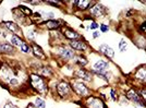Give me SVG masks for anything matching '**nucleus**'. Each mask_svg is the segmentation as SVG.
Returning a JSON list of instances; mask_svg holds the SVG:
<instances>
[{
	"instance_id": "f257e3e1",
	"label": "nucleus",
	"mask_w": 146,
	"mask_h": 108,
	"mask_svg": "<svg viewBox=\"0 0 146 108\" xmlns=\"http://www.w3.org/2000/svg\"><path fill=\"white\" fill-rule=\"evenodd\" d=\"M27 83H29L27 85L34 92H36L42 96H47L49 92V84L45 78L40 77L37 73H31L29 74Z\"/></svg>"
},
{
	"instance_id": "f03ea898",
	"label": "nucleus",
	"mask_w": 146,
	"mask_h": 108,
	"mask_svg": "<svg viewBox=\"0 0 146 108\" xmlns=\"http://www.w3.org/2000/svg\"><path fill=\"white\" fill-rule=\"evenodd\" d=\"M17 77H18V74L15 71V68L9 66L7 63H1L0 65V84H1L2 87H5L7 90V84L9 83L12 79L17 78Z\"/></svg>"
},
{
	"instance_id": "7ed1b4c3",
	"label": "nucleus",
	"mask_w": 146,
	"mask_h": 108,
	"mask_svg": "<svg viewBox=\"0 0 146 108\" xmlns=\"http://www.w3.org/2000/svg\"><path fill=\"white\" fill-rule=\"evenodd\" d=\"M70 84H71L72 91L76 95H79L80 97H86L87 98L88 96H91L90 89L82 81H72Z\"/></svg>"
},
{
	"instance_id": "20e7f679",
	"label": "nucleus",
	"mask_w": 146,
	"mask_h": 108,
	"mask_svg": "<svg viewBox=\"0 0 146 108\" xmlns=\"http://www.w3.org/2000/svg\"><path fill=\"white\" fill-rule=\"evenodd\" d=\"M56 91H57V95L59 96L60 98H68L73 93L71 84L67 82V81H64V80L60 81L59 83L57 84Z\"/></svg>"
},
{
	"instance_id": "39448f33",
	"label": "nucleus",
	"mask_w": 146,
	"mask_h": 108,
	"mask_svg": "<svg viewBox=\"0 0 146 108\" xmlns=\"http://www.w3.org/2000/svg\"><path fill=\"white\" fill-rule=\"evenodd\" d=\"M85 108H107L106 104L97 96H88L84 102Z\"/></svg>"
},
{
	"instance_id": "423d86ee",
	"label": "nucleus",
	"mask_w": 146,
	"mask_h": 108,
	"mask_svg": "<svg viewBox=\"0 0 146 108\" xmlns=\"http://www.w3.org/2000/svg\"><path fill=\"white\" fill-rule=\"evenodd\" d=\"M57 49H58V55H59V57L62 58L63 60L74 59V50L71 49L70 47L60 46V47H58Z\"/></svg>"
},
{
	"instance_id": "0eeeda50",
	"label": "nucleus",
	"mask_w": 146,
	"mask_h": 108,
	"mask_svg": "<svg viewBox=\"0 0 146 108\" xmlns=\"http://www.w3.org/2000/svg\"><path fill=\"white\" fill-rule=\"evenodd\" d=\"M73 75L79 80H82V81H86V82H91L92 81V73L85 70V69H83V68H79V69L74 70Z\"/></svg>"
},
{
	"instance_id": "6e6552de",
	"label": "nucleus",
	"mask_w": 146,
	"mask_h": 108,
	"mask_svg": "<svg viewBox=\"0 0 146 108\" xmlns=\"http://www.w3.org/2000/svg\"><path fill=\"white\" fill-rule=\"evenodd\" d=\"M105 13H106V8L102 3H95L90 8V15L93 18L103 17Z\"/></svg>"
},
{
	"instance_id": "1a4fd4ad",
	"label": "nucleus",
	"mask_w": 146,
	"mask_h": 108,
	"mask_svg": "<svg viewBox=\"0 0 146 108\" xmlns=\"http://www.w3.org/2000/svg\"><path fill=\"white\" fill-rule=\"evenodd\" d=\"M127 97H128V99H130L131 102H133L134 104L139 105V106H141V107H146V103L142 101L141 96L139 95V93H137L136 91H134V90L128 91Z\"/></svg>"
},
{
	"instance_id": "9d476101",
	"label": "nucleus",
	"mask_w": 146,
	"mask_h": 108,
	"mask_svg": "<svg viewBox=\"0 0 146 108\" xmlns=\"http://www.w3.org/2000/svg\"><path fill=\"white\" fill-rule=\"evenodd\" d=\"M69 46L73 50H76V51H86L88 49V46L84 41L82 39H75V41H71L69 43Z\"/></svg>"
},
{
	"instance_id": "9b49d317",
	"label": "nucleus",
	"mask_w": 146,
	"mask_h": 108,
	"mask_svg": "<svg viewBox=\"0 0 146 108\" xmlns=\"http://www.w3.org/2000/svg\"><path fill=\"white\" fill-rule=\"evenodd\" d=\"M3 25L12 33V35H17L21 37V35L23 34L21 27H20L19 24L15 23V22H12V21H5V22H3Z\"/></svg>"
},
{
	"instance_id": "f8f14e48",
	"label": "nucleus",
	"mask_w": 146,
	"mask_h": 108,
	"mask_svg": "<svg viewBox=\"0 0 146 108\" xmlns=\"http://www.w3.org/2000/svg\"><path fill=\"white\" fill-rule=\"evenodd\" d=\"M108 68H109V63L107 61H105V60H98V61H96L94 63L92 72H95V73H105V72H107Z\"/></svg>"
},
{
	"instance_id": "ddd939ff",
	"label": "nucleus",
	"mask_w": 146,
	"mask_h": 108,
	"mask_svg": "<svg viewBox=\"0 0 146 108\" xmlns=\"http://www.w3.org/2000/svg\"><path fill=\"white\" fill-rule=\"evenodd\" d=\"M62 34L64 36V38L69 39L70 42L71 41H75V39H79L80 37H81L78 32H75L73 29H70V27H64L62 30Z\"/></svg>"
},
{
	"instance_id": "4468645a",
	"label": "nucleus",
	"mask_w": 146,
	"mask_h": 108,
	"mask_svg": "<svg viewBox=\"0 0 146 108\" xmlns=\"http://www.w3.org/2000/svg\"><path fill=\"white\" fill-rule=\"evenodd\" d=\"M98 50H99L104 56H106L107 58H109V59H112V58L115 57V50L110 47L109 45H107V44H102V45L98 47Z\"/></svg>"
},
{
	"instance_id": "2eb2a0df",
	"label": "nucleus",
	"mask_w": 146,
	"mask_h": 108,
	"mask_svg": "<svg viewBox=\"0 0 146 108\" xmlns=\"http://www.w3.org/2000/svg\"><path fill=\"white\" fill-rule=\"evenodd\" d=\"M32 53H33V55L36 57V58H38V59H46V55H45V53H44L43 48L40 47V46H38L36 43H33L32 44Z\"/></svg>"
},
{
	"instance_id": "dca6fc26",
	"label": "nucleus",
	"mask_w": 146,
	"mask_h": 108,
	"mask_svg": "<svg viewBox=\"0 0 146 108\" xmlns=\"http://www.w3.org/2000/svg\"><path fill=\"white\" fill-rule=\"evenodd\" d=\"M37 74H39L40 77L47 79V78H51V77H52L54 71H52V69H51L50 67L42 66V67H38V69H37Z\"/></svg>"
},
{
	"instance_id": "f3484780",
	"label": "nucleus",
	"mask_w": 146,
	"mask_h": 108,
	"mask_svg": "<svg viewBox=\"0 0 146 108\" xmlns=\"http://www.w3.org/2000/svg\"><path fill=\"white\" fill-rule=\"evenodd\" d=\"M15 53V48L9 43H0V54L3 55H13Z\"/></svg>"
},
{
	"instance_id": "a211bd4d",
	"label": "nucleus",
	"mask_w": 146,
	"mask_h": 108,
	"mask_svg": "<svg viewBox=\"0 0 146 108\" xmlns=\"http://www.w3.org/2000/svg\"><path fill=\"white\" fill-rule=\"evenodd\" d=\"M12 13H13V18H14V20H15L17 22H19V23H24L25 21H26V17L24 15V13L19 9V7L13 8Z\"/></svg>"
},
{
	"instance_id": "6ab92c4d",
	"label": "nucleus",
	"mask_w": 146,
	"mask_h": 108,
	"mask_svg": "<svg viewBox=\"0 0 146 108\" xmlns=\"http://www.w3.org/2000/svg\"><path fill=\"white\" fill-rule=\"evenodd\" d=\"M73 3H74L76 9H79L81 11H84L86 9L91 8L92 1H90V0H78V1H74Z\"/></svg>"
},
{
	"instance_id": "aec40b11",
	"label": "nucleus",
	"mask_w": 146,
	"mask_h": 108,
	"mask_svg": "<svg viewBox=\"0 0 146 108\" xmlns=\"http://www.w3.org/2000/svg\"><path fill=\"white\" fill-rule=\"evenodd\" d=\"M45 23V26L50 31H54V30H57V29H59L60 27V21L59 20H47L46 22H44Z\"/></svg>"
},
{
	"instance_id": "412c9836",
	"label": "nucleus",
	"mask_w": 146,
	"mask_h": 108,
	"mask_svg": "<svg viewBox=\"0 0 146 108\" xmlns=\"http://www.w3.org/2000/svg\"><path fill=\"white\" fill-rule=\"evenodd\" d=\"M135 78L141 80V81H145L146 80V66H143L139 68L135 72Z\"/></svg>"
},
{
	"instance_id": "4be33fe9",
	"label": "nucleus",
	"mask_w": 146,
	"mask_h": 108,
	"mask_svg": "<svg viewBox=\"0 0 146 108\" xmlns=\"http://www.w3.org/2000/svg\"><path fill=\"white\" fill-rule=\"evenodd\" d=\"M74 63L78 65L80 67H85L87 63H88V60L86 59L85 56L83 55H80V56H76L74 57Z\"/></svg>"
},
{
	"instance_id": "5701e85b",
	"label": "nucleus",
	"mask_w": 146,
	"mask_h": 108,
	"mask_svg": "<svg viewBox=\"0 0 146 108\" xmlns=\"http://www.w3.org/2000/svg\"><path fill=\"white\" fill-rule=\"evenodd\" d=\"M23 39L20 37V36H17V35H11L10 37V43H11V45H12L13 47H21V45L23 44Z\"/></svg>"
},
{
	"instance_id": "b1692460",
	"label": "nucleus",
	"mask_w": 146,
	"mask_h": 108,
	"mask_svg": "<svg viewBox=\"0 0 146 108\" xmlns=\"http://www.w3.org/2000/svg\"><path fill=\"white\" fill-rule=\"evenodd\" d=\"M33 104L35 105L36 108H46V102H45V99L42 98V97H39V96L35 98V101H34Z\"/></svg>"
},
{
	"instance_id": "393cba45",
	"label": "nucleus",
	"mask_w": 146,
	"mask_h": 108,
	"mask_svg": "<svg viewBox=\"0 0 146 108\" xmlns=\"http://www.w3.org/2000/svg\"><path fill=\"white\" fill-rule=\"evenodd\" d=\"M19 9L24 13L25 17H33V14H34V12L32 11L30 8H27L26 6H23V5H20V6H19Z\"/></svg>"
},
{
	"instance_id": "a878e982",
	"label": "nucleus",
	"mask_w": 146,
	"mask_h": 108,
	"mask_svg": "<svg viewBox=\"0 0 146 108\" xmlns=\"http://www.w3.org/2000/svg\"><path fill=\"white\" fill-rule=\"evenodd\" d=\"M20 49H21V51L24 53V54H30L31 51H32V47H31L26 42H23V44L21 45Z\"/></svg>"
},
{
	"instance_id": "bb28decb",
	"label": "nucleus",
	"mask_w": 146,
	"mask_h": 108,
	"mask_svg": "<svg viewBox=\"0 0 146 108\" xmlns=\"http://www.w3.org/2000/svg\"><path fill=\"white\" fill-rule=\"evenodd\" d=\"M137 93H139V95L141 96L142 101L146 103V89H140V90L137 91Z\"/></svg>"
},
{
	"instance_id": "cd10ccee",
	"label": "nucleus",
	"mask_w": 146,
	"mask_h": 108,
	"mask_svg": "<svg viewBox=\"0 0 146 108\" xmlns=\"http://www.w3.org/2000/svg\"><path fill=\"white\" fill-rule=\"evenodd\" d=\"M127 46H128V44H127V42L124 41V39H121L120 41V43H119V49H120V51H125V48H127Z\"/></svg>"
},
{
	"instance_id": "c85d7f7f",
	"label": "nucleus",
	"mask_w": 146,
	"mask_h": 108,
	"mask_svg": "<svg viewBox=\"0 0 146 108\" xmlns=\"http://www.w3.org/2000/svg\"><path fill=\"white\" fill-rule=\"evenodd\" d=\"M110 96H111V98H112L115 102H117V101H118V98H119L116 90H113V89H111V90H110Z\"/></svg>"
},
{
	"instance_id": "c756f323",
	"label": "nucleus",
	"mask_w": 146,
	"mask_h": 108,
	"mask_svg": "<svg viewBox=\"0 0 146 108\" xmlns=\"http://www.w3.org/2000/svg\"><path fill=\"white\" fill-rule=\"evenodd\" d=\"M2 108H20L19 106H17V105H14L13 103L11 102H7L5 105H3V107Z\"/></svg>"
},
{
	"instance_id": "7c9ffc66",
	"label": "nucleus",
	"mask_w": 146,
	"mask_h": 108,
	"mask_svg": "<svg viewBox=\"0 0 146 108\" xmlns=\"http://www.w3.org/2000/svg\"><path fill=\"white\" fill-rule=\"evenodd\" d=\"M99 27H100V32H103V33H107L109 31V26L106 25V24H100Z\"/></svg>"
},
{
	"instance_id": "2f4dec72",
	"label": "nucleus",
	"mask_w": 146,
	"mask_h": 108,
	"mask_svg": "<svg viewBox=\"0 0 146 108\" xmlns=\"http://www.w3.org/2000/svg\"><path fill=\"white\" fill-rule=\"evenodd\" d=\"M98 27H99V24L96 23V22H91L90 26H88L90 30H96V29H98Z\"/></svg>"
},
{
	"instance_id": "473e14b6",
	"label": "nucleus",
	"mask_w": 146,
	"mask_h": 108,
	"mask_svg": "<svg viewBox=\"0 0 146 108\" xmlns=\"http://www.w3.org/2000/svg\"><path fill=\"white\" fill-rule=\"evenodd\" d=\"M45 17L48 20H54L55 19V13L54 12H47V13H45Z\"/></svg>"
},
{
	"instance_id": "72a5a7b5",
	"label": "nucleus",
	"mask_w": 146,
	"mask_h": 108,
	"mask_svg": "<svg viewBox=\"0 0 146 108\" xmlns=\"http://www.w3.org/2000/svg\"><path fill=\"white\" fill-rule=\"evenodd\" d=\"M46 3H48V5H54V7H59L58 5H61L62 2L61 1H50V0H48V1H45Z\"/></svg>"
},
{
	"instance_id": "f704fd0d",
	"label": "nucleus",
	"mask_w": 146,
	"mask_h": 108,
	"mask_svg": "<svg viewBox=\"0 0 146 108\" xmlns=\"http://www.w3.org/2000/svg\"><path fill=\"white\" fill-rule=\"evenodd\" d=\"M99 36H100V33H99V32H97V31L93 32V38H97Z\"/></svg>"
},
{
	"instance_id": "c9c22d12",
	"label": "nucleus",
	"mask_w": 146,
	"mask_h": 108,
	"mask_svg": "<svg viewBox=\"0 0 146 108\" xmlns=\"http://www.w3.org/2000/svg\"><path fill=\"white\" fill-rule=\"evenodd\" d=\"M141 31L146 32V21L145 22H143V24H142V26H141Z\"/></svg>"
},
{
	"instance_id": "e433bc0d",
	"label": "nucleus",
	"mask_w": 146,
	"mask_h": 108,
	"mask_svg": "<svg viewBox=\"0 0 146 108\" xmlns=\"http://www.w3.org/2000/svg\"><path fill=\"white\" fill-rule=\"evenodd\" d=\"M26 108H36V107H35V105H34L33 103H30V104H27Z\"/></svg>"
},
{
	"instance_id": "4c0bfd02",
	"label": "nucleus",
	"mask_w": 146,
	"mask_h": 108,
	"mask_svg": "<svg viewBox=\"0 0 146 108\" xmlns=\"http://www.w3.org/2000/svg\"><path fill=\"white\" fill-rule=\"evenodd\" d=\"M27 2H30V5H39L40 1H27Z\"/></svg>"
},
{
	"instance_id": "58836bf2",
	"label": "nucleus",
	"mask_w": 146,
	"mask_h": 108,
	"mask_svg": "<svg viewBox=\"0 0 146 108\" xmlns=\"http://www.w3.org/2000/svg\"><path fill=\"white\" fill-rule=\"evenodd\" d=\"M142 3H144V5H146V1H141Z\"/></svg>"
}]
</instances>
